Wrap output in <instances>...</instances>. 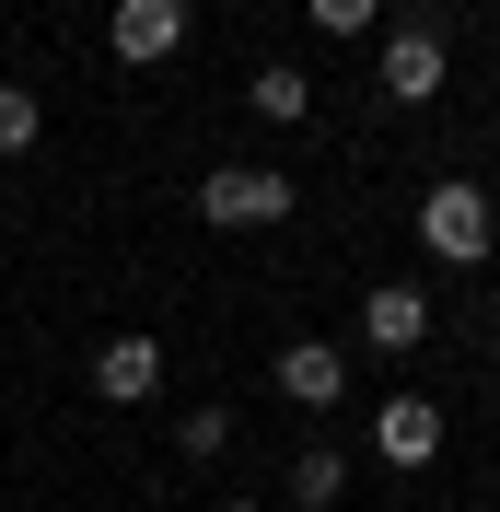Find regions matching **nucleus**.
Instances as JSON below:
<instances>
[{"mask_svg":"<svg viewBox=\"0 0 500 512\" xmlns=\"http://www.w3.org/2000/svg\"><path fill=\"white\" fill-rule=\"evenodd\" d=\"M419 338H431V291H407V280L361 291V350H419Z\"/></svg>","mask_w":500,"mask_h":512,"instance_id":"6e6552de","label":"nucleus"},{"mask_svg":"<svg viewBox=\"0 0 500 512\" xmlns=\"http://www.w3.org/2000/svg\"><path fill=\"white\" fill-rule=\"evenodd\" d=\"M94 396H105V408H152V396H163V338H140V326L105 338V350H94Z\"/></svg>","mask_w":500,"mask_h":512,"instance_id":"20e7f679","label":"nucleus"},{"mask_svg":"<svg viewBox=\"0 0 500 512\" xmlns=\"http://www.w3.org/2000/svg\"><path fill=\"white\" fill-rule=\"evenodd\" d=\"M175 443H187V454H221V443H233V408H187V419H175Z\"/></svg>","mask_w":500,"mask_h":512,"instance_id":"f8f14e48","label":"nucleus"},{"mask_svg":"<svg viewBox=\"0 0 500 512\" xmlns=\"http://www.w3.org/2000/svg\"><path fill=\"white\" fill-rule=\"evenodd\" d=\"M105 47H117L128 70H163L175 47H187V0H117V24H105Z\"/></svg>","mask_w":500,"mask_h":512,"instance_id":"7ed1b4c3","label":"nucleus"},{"mask_svg":"<svg viewBox=\"0 0 500 512\" xmlns=\"http://www.w3.org/2000/svg\"><path fill=\"white\" fill-rule=\"evenodd\" d=\"M442 70H454V47H442L431 24L384 35V94H396V105H431V94H442Z\"/></svg>","mask_w":500,"mask_h":512,"instance_id":"39448f33","label":"nucleus"},{"mask_svg":"<svg viewBox=\"0 0 500 512\" xmlns=\"http://www.w3.org/2000/svg\"><path fill=\"white\" fill-rule=\"evenodd\" d=\"M198 222H221V233L291 222V175L280 163H210V175H198Z\"/></svg>","mask_w":500,"mask_h":512,"instance_id":"f257e3e1","label":"nucleus"},{"mask_svg":"<svg viewBox=\"0 0 500 512\" xmlns=\"http://www.w3.org/2000/svg\"><path fill=\"white\" fill-rule=\"evenodd\" d=\"M373 12H384V0H314V24H326V35H361Z\"/></svg>","mask_w":500,"mask_h":512,"instance_id":"ddd939ff","label":"nucleus"},{"mask_svg":"<svg viewBox=\"0 0 500 512\" xmlns=\"http://www.w3.org/2000/svg\"><path fill=\"white\" fill-rule=\"evenodd\" d=\"M221 512H256V501H221Z\"/></svg>","mask_w":500,"mask_h":512,"instance_id":"4468645a","label":"nucleus"},{"mask_svg":"<svg viewBox=\"0 0 500 512\" xmlns=\"http://www.w3.org/2000/svg\"><path fill=\"white\" fill-rule=\"evenodd\" d=\"M489 187H466V175H442L431 198H419V245L442 256V268H477V256H489Z\"/></svg>","mask_w":500,"mask_h":512,"instance_id":"f03ea898","label":"nucleus"},{"mask_svg":"<svg viewBox=\"0 0 500 512\" xmlns=\"http://www.w3.org/2000/svg\"><path fill=\"white\" fill-rule=\"evenodd\" d=\"M338 489H349V454L338 443H303V454H291V501H303V512H326Z\"/></svg>","mask_w":500,"mask_h":512,"instance_id":"9d476101","label":"nucleus"},{"mask_svg":"<svg viewBox=\"0 0 500 512\" xmlns=\"http://www.w3.org/2000/svg\"><path fill=\"white\" fill-rule=\"evenodd\" d=\"M280 396H291V408H338V396H349V350H338V338H291V350H280Z\"/></svg>","mask_w":500,"mask_h":512,"instance_id":"423d86ee","label":"nucleus"},{"mask_svg":"<svg viewBox=\"0 0 500 512\" xmlns=\"http://www.w3.org/2000/svg\"><path fill=\"white\" fill-rule=\"evenodd\" d=\"M35 128H47V117H35V94H24V82H0V163L35 152Z\"/></svg>","mask_w":500,"mask_h":512,"instance_id":"9b49d317","label":"nucleus"},{"mask_svg":"<svg viewBox=\"0 0 500 512\" xmlns=\"http://www.w3.org/2000/svg\"><path fill=\"white\" fill-rule=\"evenodd\" d=\"M245 105H256V117H268V128H303V117H314V82H303V70H291V59H268V70H256V82H245Z\"/></svg>","mask_w":500,"mask_h":512,"instance_id":"1a4fd4ad","label":"nucleus"},{"mask_svg":"<svg viewBox=\"0 0 500 512\" xmlns=\"http://www.w3.org/2000/svg\"><path fill=\"white\" fill-rule=\"evenodd\" d=\"M373 454H384V466H431V454H442V408H431V396H384V408H373Z\"/></svg>","mask_w":500,"mask_h":512,"instance_id":"0eeeda50","label":"nucleus"}]
</instances>
